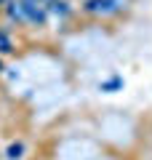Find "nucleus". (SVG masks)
Returning <instances> with one entry per match:
<instances>
[{"mask_svg":"<svg viewBox=\"0 0 152 160\" xmlns=\"http://www.w3.org/2000/svg\"><path fill=\"white\" fill-rule=\"evenodd\" d=\"M118 8V0H88V11L94 13H109Z\"/></svg>","mask_w":152,"mask_h":160,"instance_id":"1","label":"nucleus"},{"mask_svg":"<svg viewBox=\"0 0 152 160\" xmlns=\"http://www.w3.org/2000/svg\"><path fill=\"white\" fill-rule=\"evenodd\" d=\"M0 51H11V43H8V38L3 32H0Z\"/></svg>","mask_w":152,"mask_h":160,"instance_id":"2","label":"nucleus"},{"mask_svg":"<svg viewBox=\"0 0 152 160\" xmlns=\"http://www.w3.org/2000/svg\"><path fill=\"white\" fill-rule=\"evenodd\" d=\"M53 11L56 13H67V6H64V3H53Z\"/></svg>","mask_w":152,"mask_h":160,"instance_id":"3","label":"nucleus"},{"mask_svg":"<svg viewBox=\"0 0 152 160\" xmlns=\"http://www.w3.org/2000/svg\"><path fill=\"white\" fill-rule=\"evenodd\" d=\"M19 152H22V144H16V147L8 149V155H11V158H19Z\"/></svg>","mask_w":152,"mask_h":160,"instance_id":"4","label":"nucleus"}]
</instances>
